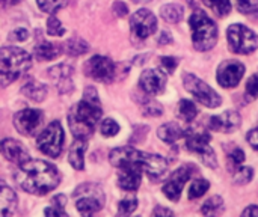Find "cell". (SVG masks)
I'll list each match as a JSON object with an SVG mask.
<instances>
[{
  "instance_id": "obj_1",
  "label": "cell",
  "mask_w": 258,
  "mask_h": 217,
  "mask_svg": "<svg viewBox=\"0 0 258 217\" xmlns=\"http://www.w3.org/2000/svg\"><path fill=\"white\" fill-rule=\"evenodd\" d=\"M17 184L27 193L42 196L54 190L60 183V172L44 160H27L15 172Z\"/></svg>"
},
{
  "instance_id": "obj_2",
  "label": "cell",
  "mask_w": 258,
  "mask_h": 217,
  "mask_svg": "<svg viewBox=\"0 0 258 217\" xmlns=\"http://www.w3.org/2000/svg\"><path fill=\"white\" fill-rule=\"evenodd\" d=\"M103 110L95 88L89 86L85 89L83 100L74 104L68 113V124L74 137L89 139L95 131L98 121L101 119Z\"/></svg>"
},
{
  "instance_id": "obj_3",
  "label": "cell",
  "mask_w": 258,
  "mask_h": 217,
  "mask_svg": "<svg viewBox=\"0 0 258 217\" xmlns=\"http://www.w3.org/2000/svg\"><path fill=\"white\" fill-rule=\"evenodd\" d=\"M110 163L115 168L124 166V165H133L139 169H142L150 180L154 183L162 178L168 169V162L157 154H148L144 151H138L132 147H124V148H116L110 153L109 156Z\"/></svg>"
},
{
  "instance_id": "obj_4",
  "label": "cell",
  "mask_w": 258,
  "mask_h": 217,
  "mask_svg": "<svg viewBox=\"0 0 258 217\" xmlns=\"http://www.w3.org/2000/svg\"><path fill=\"white\" fill-rule=\"evenodd\" d=\"M32 66V56L18 47L0 48V89L9 86Z\"/></svg>"
},
{
  "instance_id": "obj_5",
  "label": "cell",
  "mask_w": 258,
  "mask_h": 217,
  "mask_svg": "<svg viewBox=\"0 0 258 217\" xmlns=\"http://www.w3.org/2000/svg\"><path fill=\"white\" fill-rule=\"evenodd\" d=\"M190 30H192V41L194 47L198 51H209L215 47L218 41V27L215 21L204 12L195 11L189 20Z\"/></svg>"
},
{
  "instance_id": "obj_6",
  "label": "cell",
  "mask_w": 258,
  "mask_h": 217,
  "mask_svg": "<svg viewBox=\"0 0 258 217\" xmlns=\"http://www.w3.org/2000/svg\"><path fill=\"white\" fill-rule=\"evenodd\" d=\"M73 198H74L77 211L83 216H92V214L98 213L103 208L104 201H106L103 189L94 183L80 184L74 190Z\"/></svg>"
},
{
  "instance_id": "obj_7",
  "label": "cell",
  "mask_w": 258,
  "mask_h": 217,
  "mask_svg": "<svg viewBox=\"0 0 258 217\" xmlns=\"http://www.w3.org/2000/svg\"><path fill=\"white\" fill-rule=\"evenodd\" d=\"M63 140H65V136H63V128L60 122L53 121L39 133L36 139V145H38V150L47 157L57 159L62 153Z\"/></svg>"
},
{
  "instance_id": "obj_8",
  "label": "cell",
  "mask_w": 258,
  "mask_h": 217,
  "mask_svg": "<svg viewBox=\"0 0 258 217\" xmlns=\"http://www.w3.org/2000/svg\"><path fill=\"white\" fill-rule=\"evenodd\" d=\"M227 39L231 51L237 54H251L258 48V36L243 24H233L227 30Z\"/></svg>"
},
{
  "instance_id": "obj_9",
  "label": "cell",
  "mask_w": 258,
  "mask_h": 217,
  "mask_svg": "<svg viewBox=\"0 0 258 217\" xmlns=\"http://www.w3.org/2000/svg\"><path fill=\"white\" fill-rule=\"evenodd\" d=\"M186 137V148L190 153H195L200 156L201 162L212 169L218 168V160L213 148L210 147L212 136L209 133H195V131H184Z\"/></svg>"
},
{
  "instance_id": "obj_10",
  "label": "cell",
  "mask_w": 258,
  "mask_h": 217,
  "mask_svg": "<svg viewBox=\"0 0 258 217\" xmlns=\"http://www.w3.org/2000/svg\"><path fill=\"white\" fill-rule=\"evenodd\" d=\"M183 83L184 88L189 94H192L201 104L207 106V107H219L222 104V98L221 95L213 91L206 82H203L201 79H198L197 76L186 73L183 74Z\"/></svg>"
},
{
  "instance_id": "obj_11",
  "label": "cell",
  "mask_w": 258,
  "mask_h": 217,
  "mask_svg": "<svg viewBox=\"0 0 258 217\" xmlns=\"http://www.w3.org/2000/svg\"><path fill=\"white\" fill-rule=\"evenodd\" d=\"M194 171H195L194 165H183L177 171H174V174L163 184V193L169 201L177 202L180 199V196L183 193V189H184L186 183L190 180Z\"/></svg>"
},
{
  "instance_id": "obj_12",
  "label": "cell",
  "mask_w": 258,
  "mask_h": 217,
  "mask_svg": "<svg viewBox=\"0 0 258 217\" xmlns=\"http://www.w3.org/2000/svg\"><path fill=\"white\" fill-rule=\"evenodd\" d=\"M83 69L88 77L101 83H110L115 79V63L106 56H92Z\"/></svg>"
},
{
  "instance_id": "obj_13",
  "label": "cell",
  "mask_w": 258,
  "mask_h": 217,
  "mask_svg": "<svg viewBox=\"0 0 258 217\" xmlns=\"http://www.w3.org/2000/svg\"><path fill=\"white\" fill-rule=\"evenodd\" d=\"M132 35L138 39H147L157 29V20L154 14L148 9H139L132 15L130 20Z\"/></svg>"
},
{
  "instance_id": "obj_14",
  "label": "cell",
  "mask_w": 258,
  "mask_h": 217,
  "mask_svg": "<svg viewBox=\"0 0 258 217\" xmlns=\"http://www.w3.org/2000/svg\"><path fill=\"white\" fill-rule=\"evenodd\" d=\"M42 122V112L38 109H24L14 116V125L18 133L33 136Z\"/></svg>"
},
{
  "instance_id": "obj_15",
  "label": "cell",
  "mask_w": 258,
  "mask_h": 217,
  "mask_svg": "<svg viewBox=\"0 0 258 217\" xmlns=\"http://www.w3.org/2000/svg\"><path fill=\"white\" fill-rule=\"evenodd\" d=\"M245 74V65L237 60H224L218 68V82L224 88H234Z\"/></svg>"
},
{
  "instance_id": "obj_16",
  "label": "cell",
  "mask_w": 258,
  "mask_h": 217,
  "mask_svg": "<svg viewBox=\"0 0 258 217\" xmlns=\"http://www.w3.org/2000/svg\"><path fill=\"white\" fill-rule=\"evenodd\" d=\"M139 86L147 95H159L165 91L166 76L162 69H147L139 79Z\"/></svg>"
},
{
  "instance_id": "obj_17",
  "label": "cell",
  "mask_w": 258,
  "mask_h": 217,
  "mask_svg": "<svg viewBox=\"0 0 258 217\" xmlns=\"http://www.w3.org/2000/svg\"><path fill=\"white\" fill-rule=\"evenodd\" d=\"M73 73H74V69L70 65L60 63V65H54L48 69V77L54 83L56 89L60 94H70L74 89Z\"/></svg>"
},
{
  "instance_id": "obj_18",
  "label": "cell",
  "mask_w": 258,
  "mask_h": 217,
  "mask_svg": "<svg viewBox=\"0 0 258 217\" xmlns=\"http://www.w3.org/2000/svg\"><path fill=\"white\" fill-rule=\"evenodd\" d=\"M240 124H242V116L236 110H228L224 112L222 115H216L209 119V128L222 133H233L240 127Z\"/></svg>"
},
{
  "instance_id": "obj_19",
  "label": "cell",
  "mask_w": 258,
  "mask_h": 217,
  "mask_svg": "<svg viewBox=\"0 0 258 217\" xmlns=\"http://www.w3.org/2000/svg\"><path fill=\"white\" fill-rule=\"evenodd\" d=\"M0 153L8 162L14 163L17 166L26 163L30 159L27 150L15 139H3L0 142Z\"/></svg>"
},
{
  "instance_id": "obj_20",
  "label": "cell",
  "mask_w": 258,
  "mask_h": 217,
  "mask_svg": "<svg viewBox=\"0 0 258 217\" xmlns=\"http://www.w3.org/2000/svg\"><path fill=\"white\" fill-rule=\"evenodd\" d=\"M118 186L125 192H136L141 186L142 178V169L133 166V165H124L118 168Z\"/></svg>"
},
{
  "instance_id": "obj_21",
  "label": "cell",
  "mask_w": 258,
  "mask_h": 217,
  "mask_svg": "<svg viewBox=\"0 0 258 217\" xmlns=\"http://www.w3.org/2000/svg\"><path fill=\"white\" fill-rule=\"evenodd\" d=\"M17 208V195L15 192L0 180V216H9Z\"/></svg>"
},
{
  "instance_id": "obj_22",
  "label": "cell",
  "mask_w": 258,
  "mask_h": 217,
  "mask_svg": "<svg viewBox=\"0 0 258 217\" xmlns=\"http://www.w3.org/2000/svg\"><path fill=\"white\" fill-rule=\"evenodd\" d=\"M88 148L86 139H80L76 137L71 148H70V165L76 169V171H83L85 168V151Z\"/></svg>"
},
{
  "instance_id": "obj_23",
  "label": "cell",
  "mask_w": 258,
  "mask_h": 217,
  "mask_svg": "<svg viewBox=\"0 0 258 217\" xmlns=\"http://www.w3.org/2000/svg\"><path fill=\"white\" fill-rule=\"evenodd\" d=\"M157 136L160 140H163L166 143H174L178 139L184 137V130L177 122H168V124H163L157 130Z\"/></svg>"
},
{
  "instance_id": "obj_24",
  "label": "cell",
  "mask_w": 258,
  "mask_h": 217,
  "mask_svg": "<svg viewBox=\"0 0 258 217\" xmlns=\"http://www.w3.org/2000/svg\"><path fill=\"white\" fill-rule=\"evenodd\" d=\"M21 92L24 97H27L29 100L35 101V103H41L45 100L47 97V86L39 83V82H35V80H30L27 82L23 88H21Z\"/></svg>"
},
{
  "instance_id": "obj_25",
  "label": "cell",
  "mask_w": 258,
  "mask_h": 217,
  "mask_svg": "<svg viewBox=\"0 0 258 217\" xmlns=\"http://www.w3.org/2000/svg\"><path fill=\"white\" fill-rule=\"evenodd\" d=\"M62 53V47L53 42H41L36 48H35V57L38 60H53L56 57H59V54Z\"/></svg>"
},
{
  "instance_id": "obj_26",
  "label": "cell",
  "mask_w": 258,
  "mask_h": 217,
  "mask_svg": "<svg viewBox=\"0 0 258 217\" xmlns=\"http://www.w3.org/2000/svg\"><path fill=\"white\" fill-rule=\"evenodd\" d=\"M63 48H65V53L70 54V56H82L85 54L88 50H89V45L86 41H83L82 38H71L68 39L65 44H63Z\"/></svg>"
},
{
  "instance_id": "obj_27",
  "label": "cell",
  "mask_w": 258,
  "mask_h": 217,
  "mask_svg": "<svg viewBox=\"0 0 258 217\" xmlns=\"http://www.w3.org/2000/svg\"><path fill=\"white\" fill-rule=\"evenodd\" d=\"M183 14H184V9L177 3H169L160 8V15L168 23H178L183 18Z\"/></svg>"
},
{
  "instance_id": "obj_28",
  "label": "cell",
  "mask_w": 258,
  "mask_h": 217,
  "mask_svg": "<svg viewBox=\"0 0 258 217\" xmlns=\"http://www.w3.org/2000/svg\"><path fill=\"white\" fill-rule=\"evenodd\" d=\"M245 162V153L240 150V148H233L231 153H228V159H227V166H228V171L231 174H234L239 168H242Z\"/></svg>"
},
{
  "instance_id": "obj_29",
  "label": "cell",
  "mask_w": 258,
  "mask_h": 217,
  "mask_svg": "<svg viewBox=\"0 0 258 217\" xmlns=\"http://www.w3.org/2000/svg\"><path fill=\"white\" fill-rule=\"evenodd\" d=\"M224 210V199L221 196H213L210 198L201 208V213L204 216H216Z\"/></svg>"
},
{
  "instance_id": "obj_30",
  "label": "cell",
  "mask_w": 258,
  "mask_h": 217,
  "mask_svg": "<svg viewBox=\"0 0 258 217\" xmlns=\"http://www.w3.org/2000/svg\"><path fill=\"white\" fill-rule=\"evenodd\" d=\"M216 15L227 17L231 12V0H203Z\"/></svg>"
},
{
  "instance_id": "obj_31",
  "label": "cell",
  "mask_w": 258,
  "mask_h": 217,
  "mask_svg": "<svg viewBox=\"0 0 258 217\" xmlns=\"http://www.w3.org/2000/svg\"><path fill=\"white\" fill-rule=\"evenodd\" d=\"M178 115L184 121H194L197 118V115H198L197 106L189 100H181L180 104H178Z\"/></svg>"
},
{
  "instance_id": "obj_32",
  "label": "cell",
  "mask_w": 258,
  "mask_h": 217,
  "mask_svg": "<svg viewBox=\"0 0 258 217\" xmlns=\"http://www.w3.org/2000/svg\"><path fill=\"white\" fill-rule=\"evenodd\" d=\"M209 189H210V183L207 180H203V178L195 180L192 183L190 189H189V199H198V198H201Z\"/></svg>"
},
{
  "instance_id": "obj_33",
  "label": "cell",
  "mask_w": 258,
  "mask_h": 217,
  "mask_svg": "<svg viewBox=\"0 0 258 217\" xmlns=\"http://www.w3.org/2000/svg\"><path fill=\"white\" fill-rule=\"evenodd\" d=\"M36 3L41 11H44L47 14H54L56 11H59L60 8L65 6L67 0H36Z\"/></svg>"
},
{
  "instance_id": "obj_34",
  "label": "cell",
  "mask_w": 258,
  "mask_h": 217,
  "mask_svg": "<svg viewBox=\"0 0 258 217\" xmlns=\"http://www.w3.org/2000/svg\"><path fill=\"white\" fill-rule=\"evenodd\" d=\"M138 208V199L135 196H127L125 199H122L118 205V214L121 216H128L132 214L135 210Z\"/></svg>"
},
{
  "instance_id": "obj_35",
  "label": "cell",
  "mask_w": 258,
  "mask_h": 217,
  "mask_svg": "<svg viewBox=\"0 0 258 217\" xmlns=\"http://www.w3.org/2000/svg\"><path fill=\"white\" fill-rule=\"evenodd\" d=\"M47 33L50 36H62L65 33L62 23L54 15H50V18L47 20Z\"/></svg>"
},
{
  "instance_id": "obj_36",
  "label": "cell",
  "mask_w": 258,
  "mask_h": 217,
  "mask_svg": "<svg viewBox=\"0 0 258 217\" xmlns=\"http://www.w3.org/2000/svg\"><path fill=\"white\" fill-rule=\"evenodd\" d=\"M100 130H101V134H103V136H106V137H113V136L118 134L119 125H118L116 121H113L112 118H107V119H104V121L101 122Z\"/></svg>"
},
{
  "instance_id": "obj_37",
  "label": "cell",
  "mask_w": 258,
  "mask_h": 217,
  "mask_svg": "<svg viewBox=\"0 0 258 217\" xmlns=\"http://www.w3.org/2000/svg\"><path fill=\"white\" fill-rule=\"evenodd\" d=\"M237 9L245 15H257L258 0H237Z\"/></svg>"
},
{
  "instance_id": "obj_38",
  "label": "cell",
  "mask_w": 258,
  "mask_h": 217,
  "mask_svg": "<svg viewBox=\"0 0 258 217\" xmlns=\"http://www.w3.org/2000/svg\"><path fill=\"white\" fill-rule=\"evenodd\" d=\"M254 177V171L252 168H239L236 172H234V183L236 184H246L252 180Z\"/></svg>"
},
{
  "instance_id": "obj_39",
  "label": "cell",
  "mask_w": 258,
  "mask_h": 217,
  "mask_svg": "<svg viewBox=\"0 0 258 217\" xmlns=\"http://www.w3.org/2000/svg\"><path fill=\"white\" fill-rule=\"evenodd\" d=\"M245 97L248 101H252L258 97V74H254L252 77H249V80L246 82V89H245Z\"/></svg>"
},
{
  "instance_id": "obj_40",
  "label": "cell",
  "mask_w": 258,
  "mask_h": 217,
  "mask_svg": "<svg viewBox=\"0 0 258 217\" xmlns=\"http://www.w3.org/2000/svg\"><path fill=\"white\" fill-rule=\"evenodd\" d=\"M142 112L147 116H159L163 113V107L153 100H145V104L142 106Z\"/></svg>"
},
{
  "instance_id": "obj_41",
  "label": "cell",
  "mask_w": 258,
  "mask_h": 217,
  "mask_svg": "<svg viewBox=\"0 0 258 217\" xmlns=\"http://www.w3.org/2000/svg\"><path fill=\"white\" fill-rule=\"evenodd\" d=\"M160 65H162V69L165 71V73H168V74H171V73H174V69L177 68V65H178V62H177V59H174V57H162L160 59Z\"/></svg>"
},
{
  "instance_id": "obj_42",
  "label": "cell",
  "mask_w": 258,
  "mask_h": 217,
  "mask_svg": "<svg viewBox=\"0 0 258 217\" xmlns=\"http://www.w3.org/2000/svg\"><path fill=\"white\" fill-rule=\"evenodd\" d=\"M29 38V32L26 29H15L9 33V39L11 41H15V42H21V41H26Z\"/></svg>"
},
{
  "instance_id": "obj_43",
  "label": "cell",
  "mask_w": 258,
  "mask_h": 217,
  "mask_svg": "<svg viewBox=\"0 0 258 217\" xmlns=\"http://www.w3.org/2000/svg\"><path fill=\"white\" fill-rule=\"evenodd\" d=\"M248 142H249V145L254 148V150H257L258 151V127L257 128H254V130H251L249 133H248Z\"/></svg>"
},
{
  "instance_id": "obj_44",
  "label": "cell",
  "mask_w": 258,
  "mask_h": 217,
  "mask_svg": "<svg viewBox=\"0 0 258 217\" xmlns=\"http://www.w3.org/2000/svg\"><path fill=\"white\" fill-rule=\"evenodd\" d=\"M44 213L47 214V216H67V213L63 211V208H59V207H48V208H45L44 210Z\"/></svg>"
},
{
  "instance_id": "obj_45",
  "label": "cell",
  "mask_w": 258,
  "mask_h": 217,
  "mask_svg": "<svg viewBox=\"0 0 258 217\" xmlns=\"http://www.w3.org/2000/svg\"><path fill=\"white\" fill-rule=\"evenodd\" d=\"M113 11H115V14L118 15V17H124L125 14H127V6L124 5V3H121V2H116L115 5H113Z\"/></svg>"
},
{
  "instance_id": "obj_46",
  "label": "cell",
  "mask_w": 258,
  "mask_h": 217,
  "mask_svg": "<svg viewBox=\"0 0 258 217\" xmlns=\"http://www.w3.org/2000/svg\"><path fill=\"white\" fill-rule=\"evenodd\" d=\"M65 202H67V198L63 195H57L51 199V205L53 207H59V208H63L65 207Z\"/></svg>"
},
{
  "instance_id": "obj_47",
  "label": "cell",
  "mask_w": 258,
  "mask_h": 217,
  "mask_svg": "<svg viewBox=\"0 0 258 217\" xmlns=\"http://www.w3.org/2000/svg\"><path fill=\"white\" fill-rule=\"evenodd\" d=\"M153 216H174V211L166 210V208H162V207H157V208L153 211Z\"/></svg>"
},
{
  "instance_id": "obj_48",
  "label": "cell",
  "mask_w": 258,
  "mask_h": 217,
  "mask_svg": "<svg viewBox=\"0 0 258 217\" xmlns=\"http://www.w3.org/2000/svg\"><path fill=\"white\" fill-rule=\"evenodd\" d=\"M242 216L246 217V216H255L258 217V207L257 205H249L243 213H242Z\"/></svg>"
},
{
  "instance_id": "obj_49",
  "label": "cell",
  "mask_w": 258,
  "mask_h": 217,
  "mask_svg": "<svg viewBox=\"0 0 258 217\" xmlns=\"http://www.w3.org/2000/svg\"><path fill=\"white\" fill-rule=\"evenodd\" d=\"M172 41V38L169 36V33L168 32H162V35H160V39H159V44H168V42H171Z\"/></svg>"
},
{
  "instance_id": "obj_50",
  "label": "cell",
  "mask_w": 258,
  "mask_h": 217,
  "mask_svg": "<svg viewBox=\"0 0 258 217\" xmlns=\"http://www.w3.org/2000/svg\"><path fill=\"white\" fill-rule=\"evenodd\" d=\"M21 0H0V5L3 6H12V5H18Z\"/></svg>"
},
{
  "instance_id": "obj_51",
  "label": "cell",
  "mask_w": 258,
  "mask_h": 217,
  "mask_svg": "<svg viewBox=\"0 0 258 217\" xmlns=\"http://www.w3.org/2000/svg\"><path fill=\"white\" fill-rule=\"evenodd\" d=\"M133 2H136V3H147V2H151V0H133Z\"/></svg>"
}]
</instances>
